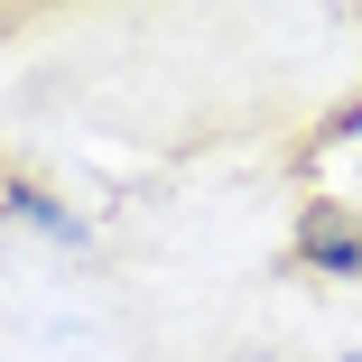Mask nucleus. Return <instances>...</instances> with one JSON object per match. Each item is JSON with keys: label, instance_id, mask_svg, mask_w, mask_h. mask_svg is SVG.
<instances>
[{"label": "nucleus", "instance_id": "2", "mask_svg": "<svg viewBox=\"0 0 362 362\" xmlns=\"http://www.w3.org/2000/svg\"><path fill=\"white\" fill-rule=\"evenodd\" d=\"M10 214H19V223H37L47 242H84V223H75L56 195H37V186H10Z\"/></svg>", "mask_w": 362, "mask_h": 362}, {"label": "nucleus", "instance_id": "1", "mask_svg": "<svg viewBox=\"0 0 362 362\" xmlns=\"http://www.w3.org/2000/svg\"><path fill=\"white\" fill-rule=\"evenodd\" d=\"M307 260L316 269H362V242H353L344 214H307Z\"/></svg>", "mask_w": 362, "mask_h": 362}]
</instances>
